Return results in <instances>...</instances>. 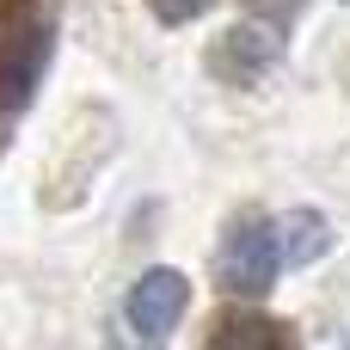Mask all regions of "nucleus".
<instances>
[{
	"label": "nucleus",
	"instance_id": "f257e3e1",
	"mask_svg": "<svg viewBox=\"0 0 350 350\" xmlns=\"http://www.w3.org/2000/svg\"><path fill=\"white\" fill-rule=\"evenodd\" d=\"M277 271H283L277 221H265V215H240V221H228V234H221V258H215V283H221L228 295H240V301H258V295H271Z\"/></svg>",
	"mask_w": 350,
	"mask_h": 350
},
{
	"label": "nucleus",
	"instance_id": "f03ea898",
	"mask_svg": "<svg viewBox=\"0 0 350 350\" xmlns=\"http://www.w3.org/2000/svg\"><path fill=\"white\" fill-rule=\"evenodd\" d=\"M43 49H49V31H43V12L31 0H18L6 12V31H0V111H18L43 74Z\"/></svg>",
	"mask_w": 350,
	"mask_h": 350
},
{
	"label": "nucleus",
	"instance_id": "7ed1b4c3",
	"mask_svg": "<svg viewBox=\"0 0 350 350\" xmlns=\"http://www.w3.org/2000/svg\"><path fill=\"white\" fill-rule=\"evenodd\" d=\"M185 308H191V283H185V271H172V265L142 271V277L129 283V295H123V320H129V332L148 338V345H160V338L185 320Z\"/></svg>",
	"mask_w": 350,
	"mask_h": 350
},
{
	"label": "nucleus",
	"instance_id": "20e7f679",
	"mask_svg": "<svg viewBox=\"0 0 350 350\" xmlns=\"http://www.w3.org/2000/svg\"><path fill=\"white\" fill-rule=\"evenodd\" d=\"M277 49H283L277 25H265V18H240L234 31H221V37H215L209 62H215V74H221V80L252 86V80H265V68L277 62Z\"/></svg>",
	"mask_w": 350,
	"mask_h": 350
},
{
	"label": "nucleus",
	"instance_id": "39448f33",
	"mask_svg": "<svg viewBox=\"0 0 350 350\" xmlns=\"http://www.w3.org/2000/svg\"><path fill=\"white\" fill-rule=\"evenodd\" d=\"M203 350H301L295 345V332L283 326V320H271V314H221L215 320V332H209V345Z\"/></svg>",
	"mask_w": 350,
	"mask_h": 350
},
{
	"label": "nucleus",
	"instance_id": "423d86ee",
	"mask_svg": "<svg viewBox=\"0 0 350 350\" xmlns=\"http://www.w3.org/2000/svg\"><path fill=\"white\" fill-rule=\"evenodd\" d=\"M277 246H283V271H301V265H314L320 252H332V228H326V215H314V209H289V215L277 221Z\"/></svg>",
	"mask_w": 350,
	"mask_h": 350
},
{
	"label": "nucleus",
	"instance_id": "0eeeda50",
	"mask_svg": "<svg viewBox=\"0 0 350 350\" xmlns=\"http://www.w3.org/2000/svg\"><path fill=\"white\" fill-rule=\"evenodd\" d=\"M215 0H154V12L166 18V25H185V18H203Z\"/></svg>",
	"mask_w": 350,
	"mask_h": 350
},
{
	"label": "nucleus",
	"instance_id": "6e6552de",
	"mask_svg": "<svg viewBox=\"0 0 350 350\" xmlns=\"http://www.w3.org/2000/svg\"><path fill=\"white\" fill-rule=\"evenodd\" d=\"M301 6H308V0H252V18H265V25H289Z\"/></svg>",
	"mask_w": 350,
	"mask_h": 350
},
{
	"label": "nucleus",
	"instance_id": "1a4fd4ad",
	"mask_svg": "<svg viewBox=\"0 0 350 350\" xmlns=\"http://www.w3.org/2000/svg\"><path fill=\"white\" fill-rule=\"evenodd\" d=\"M142 350H154V345H142Z\"/></svg>",
	"mask_w": 350,
	"mask_h": 350
}]
</instances>
